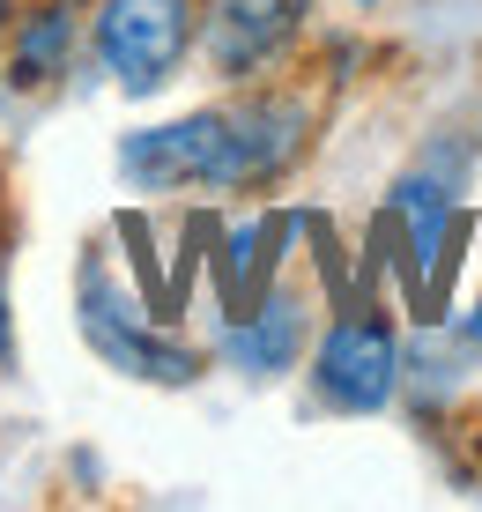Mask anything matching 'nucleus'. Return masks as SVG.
<instances>
[{"label": "nucleus", "mask_w": 482, "mask_h": 512, "mask_svg": "<svg viewBox=\"0 0 482 512\" xmlns=\"http://www.w3.org/2000/svg\"><path fill=\"white\" fill-rule=\"evenodd\" d=\"M401 364H408L401 320L379 297H349V305H334V320L312 334L305 379H312L319 409L379 416V409H394V394H401Z\"/></svg>", "instance_id": "nucleus-1"}, {"label": "nucleus", "mask_w": 482, "mask_h": 512, "mask_svg": "<svg viewBox=\"0 0 482 512\" xmlns=\"http://www.w3.org/2000/svg\"><path fill=\"white\" fill-rule=\"evenodd\" d=\"M75 52H82V0H30L23 15H8L0 75H8V90H52L75 75Z\"/></svg>", "instance_id": "nucleus-9"}, {"label": "nucleus", "mask_w": 482, "mask_h": 512, "mask_svg": "<svg viewBox=\"0 0 482 512\" xmlns=\"http://www.w3.org/2000/svg\"><path fill=\"white\" fill-rule=\"evenodd\" d=\"M312 23V0H208L201 8V60L230 90L275 82V67L297 52Z\"/></svg>", "instance_id": "nucleus-7"}, {"label": "nucleus", "mask_w": 482, "mask_h": 512, "mask_svg": "<svg viewBox=\"0 0 482 512\" xmlns=\"http://www.w3.org/2000/svg\"><path fill=\"white\" fill-rule=\"evenodd\" d=\"M356 8H379V0H356Z\"/></svg>", "instance_id": "nucleus-13"}, {"label": "nucleus", "mask_w": 482, "mask_h": 512, "mask_svg": "<svg viewBox=\"0 0 482 512\" xmlns=\"http://www.w3.org/2000/svg\"><path fill=\"white\" fill-rule=\"evenodd\" d=\"M75 320H82V342L97 349L112 372H127V379H141V386H193V379H201V349L156 327L149 305H134V297L119 290V275L104 268L97 253L82 260Z\"/></svg>", "instance_id": "nucleus-3"}, {"label": "nucleus", "mask_w": 482, "mask_h": 512, "mask_svg": "<svg viewBox=\"0 0 482 512\" xmlns=\"http://www.w3.org/2000/svg\"><path fill=\"white\" fill-rule=\"evenodd\" d=\"M305 357H312V297L297 290V282L275 275L245 312H230V327H223V364H230V372H245L253 386L290 379Z\"/></svg>", "instance_id": "nucleus-8"}, {"label": "nucleus", "mask_w": 482, "mask_h": 512, "mask_svg": "<svg viewBox=\"0 0 482 512\" xmlns=\"http://www.w3.org/2000/svg\"><path fill=\"white\" fill-rule=\"evenodd\" d=\"M193 45H201L193 0H97L89 8V52L127 97H156L164 82H178Z\"/></svg>", "instance_id": "nucleus-2"}, {"label": "nucleus", "mask_w": 482, "mask_h": 512, "mask_svg": "<svg viewBox=\"0 0 482 512\" xmlns=\"http://www.w3.org/2000/svg\"><path fill=\"white\" fill-rule=\"evenodd\" d=\"M453 342H460V349H468V357L482 364V297H475V305H468V312L453 320Z\"/></svg>", "instance_id": "nucleus-10"}, {"label": "nucleus", "mask_w": 482, "mask_h": 512, "mask_svg": "<svg viewBox=\"0 0 482 512\" xmlns=\"http://www.w3.org/2000/svg\"><path fill=\"white\" fill-rule=\"evenodd\" d=\"M386 223L401 238V282H408V305L423 320H438V297H445V275H453V245H460V186L438 179L431 164L401 171L394 193H386Z\"/></svg>", "instance_id": "nucleus-6"}, {"label": "nucleus", "mask_w": 482, "mask_h": 512, "mask_svg": "<svg viewBox=\"0 0 482 512\" xmlns=\"http://www.w3.org/2000/svg\"><path fill=\"white\" fill-rule=\"evenodd\" d=\"M0 8H8V0H0ZM0 38H8V15H0Z\"/></svg>", "instance_id": "nucleus-12"}, {"label": "nucleus", "mask_w": 482, "mask_h": 512, "mask_svg": "<svg viewBox=\"0 0 482 512\" xmlns=\"http://www.w3.org/2000/svg\"><path fill=\"white\" fill-rule=\"evenodd\" d=\"M319 104L282 82H253L230 97V193H267L312 156Z\"/></svg>", "instance_id": "nucleus-5"}, {"label": "nucleus", "mask_w": 482, "mask_h": 512, "mask_svg": "<svg viewBox=\"0 0 482 512\" xmlns=\"http://www.w3.org/2000/svg\"><path fill=\"white\" fill-rule=\"evenodd\" d=\"M0 364H8V253H0Z\"/></svg>", "instance_id": "nucleus-11"}, {"label": "nucleus", "mask_w": 482, "mask_h": 512, "mask_svg": "<svg viewBox=\"0 0 482 512\" xmlns=\"http://www.w3.org/2000/svg\"><path fill=\"white\" fill-rule=\"evenodd\" d=\"M119 179L134 193H230V104H201L127 134Z\"/></svg>", "instance_id": "nucleus-4"}]
</instances>
